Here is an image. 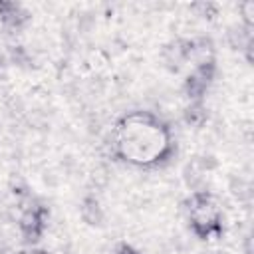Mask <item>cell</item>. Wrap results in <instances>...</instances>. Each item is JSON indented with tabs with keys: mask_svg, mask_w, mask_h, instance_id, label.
Masks as SVG:
<instances>
[{
	"mask_svg": "<svg viewBox=\"0 0 254 254\" xmlns=\"http://www.w3.org/2000/svg\"><path fill=\"white\" fill-rule=\"evenodd\" d=\"M117 254H137V250L131 248L129 244H121V246L117 248Z\"/></svg>",
	"mask_w": 254,
	"mask_h": 254,
	"instance_id": "cell-8",
	"label": "cell"
},
{
	"mask_svg": "<svg viewBox=\"0 0 254 254\" xmlns=\"http://www.w3.org/2000/svg\"><path fill=\"white\" fill-rule=\"evenodd\" d=\"M194 10H198L200 16H204V18H212L216 12V6L210 2H200V4H194Z\"/></svg>",
	"mask_w": 254,
	"mask_h": 254,
	"instance_id": "cell-7",
	"label": "cell"
},
{
	"mask_svg": "<svg viewBox=\"0 0 254 254\" xmlns=\"http://www.w3.org/2000/svg\"><path fill=\"white\" fill-rule=\"evenodd\" d=\"M206 87H208V85H204L200 79H196V77L190 73V75L187 77V81H185V95H187L192 103H200V97L204 95Z\"/></svg>",
	"mask_w": 254,
	"mask_h": 254,
	"instance_id": "cell-3",
	"label": "cell"
},
{
	"mask_svg": "<svg viewBox=\"0 0 254 254\" xmlns=\"http://www.w3.org/2000/svg\"><path fill=\"white\" fill-rule=\"evenodd\" d=\"M206 119V111L200 103H190L187 109H185V121L192 127H200Z\"/></svg>",
	"mask_w": 254,
	"mask_h": 254,
	"instance_id": "cell-4",
	"label": "cell"
},
{
	"mask_svg": "<svg viewBox=\"0 0 254 254\" xmlns=\"http://www.w3.org/2000/svg\"><path fill=\"white\" fill-rule=\"evenodd\" d=\"M28 12L14 2H0V22L8 30H20L28 22Z\"/></svg>",
	"mask_w": 254,
	"mask_h": 254,
	"instance_id": "cell-1",
	"label": "cell"
},
{
	"mask_svg": "<svg viewBox=\"0 0 254 254\" xmlns=\"http://www.w3.org/2000/svg\"><path fill=\"white\" fill-rule=\"evenodd\" d=\"M8 58H10V62L12 64H18V65H24V64H28V54H26V50L22 48V46H12L10 50H8Z\"/></svg>",
	"mask_w": 254,
	"mask_h": 254,
	"instance_id": "cell-6",
	"label": "cell"
},
{
	"mask_svg": "<svg viewBox=\"0 0 254 254\" xmlns=\"http://www.w3.org/2000/svg\"><path fill=\"white\" fill-rule=\"evenodd\" d=\"M32 254H50V252H46V250H32Z\"/></svg>",
	"mask_w": 254,
	"mask_h": 254,
	"instance_id": "cell-9",
	"label": "cell"
},
{
	"mask_svg": "<svg viewBox=\"0 0 254 254\" xmlns=\"http://www.w3.org/2000/svg\"><path fill=\"white\" fill-rule=\"evenodd\" d=\"M81 218L91 226H97V224L103 222V210H101L99 202L93 196L83 198V202H81Z\"/></svg>",
	"mask_w": 254,
	"mask_h": 254,
	"instance_id": "cell-2",
	"label": "cell"
},
{
	"mask_svg": "<svg viewBox=\"0 0 254 254\" xmlns=\"http://www.w3.org/2000/svg\"><path fill=\"white\" fill-rule=\"evenodd\" d=\"M185 181H187V185H189L190 189H196V187L202 183V171H200L196 165L187 167V169H185Z\"/></svg>",
	"mask_w": 254,
	"mask_h": 254,
	"instance_id": "cell-5",
	"label": "cell"
}]
</instances>
